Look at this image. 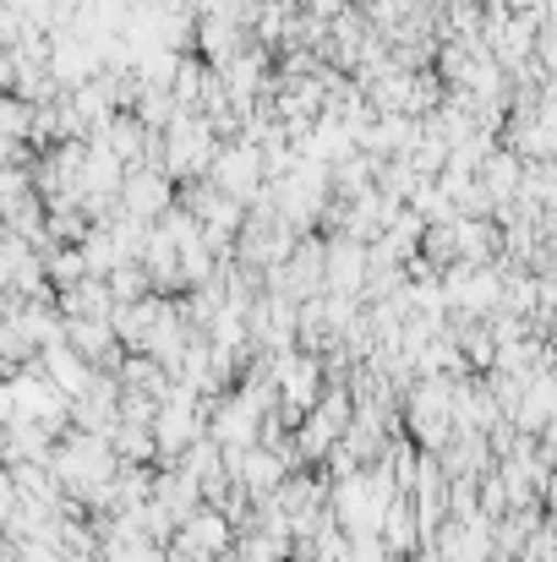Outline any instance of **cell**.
<instances>
[{"label": "cell", "mask_w": 557, "mask_h": 562, "mask_svg": "<svg viewBox=\"0 0 557 562\" xmlns=\"http://www.w3.org/2000/svg\"><path fill=\"white\" fill-rule=\"evenodd\" d=\"M219 154V137L202 115H170V126L159 132V170L181 187V181H202L208 176V159Z\"/></svg>", "instance_id": "6da1fadb"}, {"label": "cell", "mask_w": 557, "mask_h": 562, "mask_svg": "<svg viewBox=\"0 0 557 562\" xmlns=\"http://www.w3.org/2000/svg\"><path fill=\"white\" fill-rule=\"evenodd\" d=\"M443 312L454 317H492L498 312V268L492 262H448L437 273Z\"/></svg>", "instance_id": "7a4b0ae2"}, {"label": "cell", "mask_w": 557, "mask_h": 562, "mask_svg": "<svg viewBox=\"0 0 557 562\" xmlns=\"http://www.w3.org/2000/svg\"><path fill=\"white\" fill-rule=\"evenodd\" d=\"M274 393H279V409L290 420H301L318 404V393H323V361L312 350H296V345L279 350L274 356Z\"/></svg>", "instance_id": "3957f363"}, {"label": "cell", "mask_w": 557, "mask_h": 562, "mask_svg": "<svg viewBox=\"0 0 557 562\" xmlns=\"http://www.w3.org/2000/svg\"><path fill=\"white\" fill-rule=\"evenodd\" d=\"M213 191H224V196H235L241 207L257 196L263 187V165H257V148H246V143H219V154L208 159V176H202Z\"/></svg>", "instance_id": "277c9868"}, {"label": "cell", "mask_w": 557, "mask_h": 562, "mask_svg": "<svg viewBox=\"0 0 557 562\" xmlns=\"http://www.w3.org/2000/svg\"><path fill=\"white\" fill-rule=\"evenodd\" d=\"M115 202H121V213H132V218L154 224V218L176 202V181H170L159 165H132V170H121Z\"/></svg>", "instance_id": "5b68a950"}, {"label": "cell", "mask_w": 557, "mask_h": 562, "mask_svg": "<svg viewBox=\"0 0 557 562\" xmlns=\"http://www.w3.org/2000/svg\"><path fill=\"white\" fill-rule=\"evenodd\" d=\"M230 547H235L230 519H224L219 508H197L191 519L176 525V536H170L165 552H176V558H186V562H208V558H224Z\"/></svg>", "instance_id": "8992f818"}, {"label": "cell", "mask_w": 557, "mask_h": 562, "mask_svg": "<svg viewBox=\"0 0 557 562\" xmlns=\"http://www.w3.org/2000/svg\"><path fill=\"white\" fill-rule=\"evenodd\" d=\"M115 404H121V382L110 372H93L77 398H66V420L77 431H104L110 437L115 431Z\"/></svg>", "instance_id": "52a82bcc"}, {"label": "cell", "mask_w": 557, "mask_h": 562, "mask_svg": "<svg viewBox=\"0 0 557 562\" xmlns=\"http://www.w3.org/2000/svg\"><path fill=\"white\" fill-rule=\"evenodd\" d=\"M367 279V246L350 235H328L323 240V290L334 295H356Z\"/></svg>", "instance_id": "ba28073f"}, {"label": "cell", "mask_w": 557, "mask_h": 562, "mask_svg": "<svg viewBox=\"0 0 557 562\" xmlns=\"http://www.w3.org/2000/svg\"><path fill=\"white\" fill-rule=\"evenodd\" d=\"M148 497H154V503H159V508H165L176 525H181V519H191V514L202 508V486L186 475L181 464H154V492H148Z\"/></svg>", "instance_id": "9c48e42d"}, {"label": "cell", "mask_w": 557, "mask_h": 562, "mask_svg": "<svg viewBox=\"0 0 557 562\" xmlns=\"http://www.w3.org/2000/svg\"><path fill=\"white\" fill-rule=\"evenodd\" d=\"M448 240H454V262H492L503 251V235L492 218H465L454 213L448 218Z\"/></svg>", "instance_id": "30bf717a"}, {"label": "cell", "mask_w": 557, "mask_h": 562, "mask_svg": "<svg viewBox=\"0 0 557 562\" xmlns=\"http://www.w3.org/2000/svg\"><path fill=\"white\" fill-rule=\"evenodd\" d=\"M246 38H252V33H246V27H235L230 16H202V11H197L191 55H197V60H208V66H224V60H230V55H235Z\"/></svg>", "instance_id": "8fae6325"}, {"label": "cell", "mask_w": 557, "mask_h": 562, "mask_svg": "<svg viewBox=\"0 0 557 562\" xmlns=\"http://www.w3.org/2000/svg\"><path fill=\"white\" fill-rule=\"evenodd\" d=\"M553 415H557V376H553V367H547V372H531L525 393H520V404L509 409V420H514L520 431H531V437H536Z\"/></svg>", "instance_id": "7c38bea8"}, {"label": "cell", "mask_w": 557, "mask_h": 562, "mask_svg": "<svg viewBox=\"0 0 557 562\" xmlns=\"http://www.w3.org/2000/svg\"><path fill=\"white\" fill-rule=\"evenodd\" d=\"M38 367H44V376H49V382H55L66 398H77V393L88 387V376H93V367H88V361H82V356H77L66 339H49V345L38 350Z\"/></svg>", "instance_id": "4fadbf2b"}, {"label": "cell", "mask_w": 557, "mask_h": 562, "mask_svg": "<svg viewBox=\"0 0 557 562\" xmlns=\"http://www.w3.org/2000/svg\"><path fill=\"white\" fill-rule=\"evenodd\" d=\"M520 176H525V159L509 154V148H492L481 165H476V187L487 191V202H509L520 191Z\"/></svg>", "instance_id": "5bb4252c"}, {"label": "cell", "mask_w": 557, "mask_h": 562, "mask_svg": "<svg viewBox=\"0 0 557 562\" xmlns=\"http://www.w3.org/2000/svg\"><path fill=\"white\" fill-rule=\"evenodd\" d=\"M110 290H104V279L99 273H82L77 284H66V290H55V312L60 317H110Z\"/></svg>", "instance_id": "9a60e30c"}, {"label": "cell", "mask_w": 557, "mask_h": 562, "mask_svg": "<svg viewBox=\"0 0 557 562\" xmlns=\"http://www.w3.org/2000/svg\"><path fill=\"white\" fill-rule=\"evenodd\" d=\"M49 448H55V437H49L38 420H27V415H11V420H5V448H0V459H5V464H16V459L44 464V459H49Z\"/></svg>", "instance_id": "2e32d148"}, {"label": "cell", "mask_w": 557, "mask_h": 562, "mask_svg": "<svg viewBox=\"0 0 557 562\" xmlns=\"http://www.w3.org/2000/svg\"><path fill=\"white\" fill-rule=\"evenodd\" d=\"M377 541H382V552H393V558H404V552L421 547V536H415V508H410L404 492L382 508V519H377Z\"/></svg>", "instance_id": "e0dca14e"}, {"label": "cell", "mask_w": 557, "mask_h": 562, "mask_svg": "<svg viewBox=\"0 0 557 562\" xmlns=\"http://www.w3.org/2000/svg\"><path fill=\"white\" fill-rule=\"evenodd\" d=\"M115 382H121V387H132V393H148V398L159 404V398L170 393V382H176V376L165 372L154 356H143V350H126V361L115 367Z\"/></svg>", "instance_id": "ac0fdd59"}, {"label": "cell", "mask_w": 557, "mask_h": 562, "mask_svg": "<svg viewBox=\"0 0 557 562\" xmlns=\"http://www.w3.org/2000/svg\"><path fill=\"white\" fill-rule=\"evenodd\" d=\"M121 159L104 148V143H88V159H82V176H77V191L82 196H110V191L121 187Z\"/></svg>", "instance_id": "d6986e66"}, {"label": "cell", "mask_w": 557, "mask_h": 562, "mask_svg": "<svg viewBox=\"0 0 557 562\" xmlns=\"http://www.w3.org/2000/svg\"><path fill=\"white\" fill-rule=\"evenodd\" d=\"M104 290H110V301H115V306H126V301H143V295H148V273H143V262H137V257L115 262V268L104 273Z\"/></svg>", "instance_id": "ffe728a7"}, {"label": "cell", "mask_w": 557, "mask_h": 562, "mask_svg": "<svg viewBox=\"0 0 557 562\" xmlns=\"http://www.w3.org/2000/svg\"><path fill=\"white\" fill-rule=\"evenodd\" d=\"M110 448H115V459H121V464H154V459H159V453H154V431H148V426H121V420H115Z\"/></svg>", "instance_id": "44dd1931"}, {"label": "cell", "mask_w": 557, "mask_h": 562, "mask_svg": "<svg viewBox=\"0 0 557 562\" xmlns=\"http://www.w3.org/2000/svg\"><path fill=\"white\" fill-rule=\"evenodd\" d=\"M132 115H137L148 132H165V126H170V115H176V99H170V88H137V99H132Z\"/></svg>", "instance_id": "7402d4cb"}, {"label": "cell", "mask_w": 557, "mask_h": 562, "mask_svg": "<svg viewBox=\"0 0 557 562\" xmlns=\"http://www.w3.org/2000/svg\"><path fill=\"white\" fill-rule=\"evenodd\" d=\"M27 132H33V104H22L16 93H0V137L27 143Z\"/></svg>", "instance_id": "603a6c76"}, {"label": "cell", "mask_w": 557, "mask_h": 562, "mask_svg": "<svg viewBox=\"0 0 557 562\" xmlns=\"http://www.w3.org/2000/svg\"><path fill=\"white\" fill-rule=\"evenodd\" d=\"M22 27H49L55 22V0H0Z\"/></svg>", "instance_id": "cb8c5ba5"}, {"label": "cell", "mask_w": 557, "mask_h": 562, "mask_svg": "<svg viewBox=\"0 0 557 562\" xmlns=\"http://www.w3.org/2000/svg\"><path fill=\"white\" fill-rule=\"evenodd\" d=\"M99 562H165V547L159 541H126V547H104Z\"/></svg>", "instance_id": "d4e9b609"}, {"label": "cell", "mask_w": 557, "mask_h": 562, "mask_svg": "<svg viewBox=\"0 0 557 562\" xmlns=\"http://www.w3.org/2000/svg\"><path fill=\"white\" fill-rule=\"evenodd\" d=\"M11 415H16V393H11V382L0 376V426H5Z\"/></svg>", "instance_id": "484cf974"}, {"label": "cell", "mask_w": 557, "mask_h": 562, "mask_svg": "<svg viewBox=\"0 0 557 562\" xmlns=\"http://www.w3.org/2000/svg\"><path fill=\"white\" fill-rule=\"evenodd\" d=\"M399 562H443V558H437L432 547H415V552H404V558H399Z\"/></svg>", "instance_id": "4316f807"}, {"label": "cell", "mask_w": 557, "mask_h": 562, "mask_svg": "<svg viewBox=\"0 0 557 562\" xmlns=\"http://www.w3.org/2000/svg\"><path fill=\"white\" fill-rule=\"evenodd\" d=\"M208 562H235V558H230V552H224V558H208Z\"/></svg>", "instance_id": "83f0119b"}, {"label": "cell", "mask_w": 557, "mask_h": 562, "mask_svg": "<svg viewBox=\"0 0 557 562\" xmlns=\"http://www.w3.org/2000/svg\"><path fill=\"white\" fill-rule=\"evenodd\" d=\"M0 448H5V426H0Z\"/></svg>", "instance_id": "f1b7e54d"}]
</instances>
